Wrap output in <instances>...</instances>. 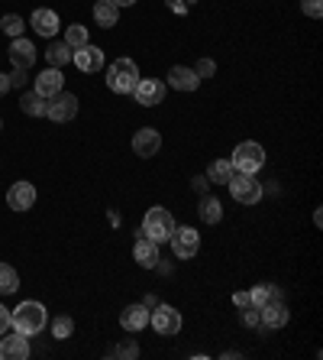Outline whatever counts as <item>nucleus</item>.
<instances>
[{
	"mask_svg": "<svg viewBox=\"0 0 323 360\" xmlns=\"http://www.w3.org/2000/svg\"><path fill=\"white\" fill-rule=\"evenodd\" d=\"M46 324H49V312H46V305H39V302H19L13 312H10V328L19 334H26V338H36V334L46 331Z\"/></svg>",
	"mask_w": 323,
	"mask_h": 360,
	"instance_id": "obj_1",
	"label": "nucleus"
},
{
	"mask_svg": "<svg viewBox=\"0 0 323 360\" xmlns=\"http://www.w3.org/2000/svg\"><path fill=\"white\" fill-rule=\"evenodd\" d=\"M172 230H175V218H172V211L162 208V205H156V208L146 211L142 228H139L136 234H142V237H149V240H156V244H165V240L172 237Z\"/></svg>",
	"mask_w": 323,
	"mask_h": 360,
	"instance_id": "obj_2",
	"label": "nucleus"
},
{
	"mask_svg": "<svg viewBox=\"0 0 323 360\" xmlns=\"http://www.w3.org/2000/svg\"><path fill=\"white\" fill-rule=\"evenodd\" d=\"M136 81H139V65L133 58H117L107 68V88H110L113 95H133Z\"/></svg>",
	"mask_w": 323,
	"mask_h": 360,
	"instance_id": "obj_3",
	"label": "nucleus"
},
{
	"mask_svg": "<svg viewBox=\"0 0 323 360\" xmlns=\"http://www.w3.org/2000/svg\"><path fill=\"white\" fill-rule=\"evenodd\" d=\"M230 195L236 205H246V208H252V205H258L262 201V182L256 179V175H249V172H233L230 175Z\"/></svg>",
	"mask_w": 323,
	"mask_h": 360,
	"instance_id": "obj_4",
	"label": "nucleus"
},
{
	"mask_svg": "<svg viewBox=\"0 0 323 360\" xmlns=\"http://www.w3.org/2000/svg\"><path fill=\"white\" fill-rule=\"evenodd\" d=\"M233 169L236 172H249V175H256L262 166H265V150H262V143H240L236 150H233Z\"/></svg>",
	"mask_w": 323,
	"mask_h": 360,
	"instance_id": "obj_5",
	"label": "nucleus"
},
{
	"mask_svg": "<svg viewBox=\"0 0 323 360\" xmlns=\"http://www.w3.org/2000/svg\"><path fill=\"white\" fill-rule=\"evenodd\" d=\"M149 324H152L158 334L175 338V334L181 331V312H178L175 305H162V302H158L156 308L149 312Z\"/></svg>",
	"mask_w": 323,
	"mask_h": 360,
	"instance_id": "obj_6",
	"label": "nucleus"
},
{
	"mask_svg": "<svg viewBox=\"0 0 323 360\" xmlns=\"http://www.w3.org/2000/svg\"><path fill=\"white\" fill-rule=\"evenodd\" d=\"M74 114H78V97L68 95V91H58V95H52L46 101V117L56 123H68L74 120Z\"/></svg>",
	"mask_w": 323,
	"mask_h": 360,
	"instance_id": "obj_7",
	"label": "nucleus"
},
{
	"mask_svg": "<svg viewBox=\"0 0 323 360\" xmlns=\"http://www.w3.org/2000/svg\"><path fill=\"white\" fill-rule=\"evenodd\" d=\"M172 250H175V256L178 260H194V256H197V250H201V234H197V230L194 228H175L172 230Z\"/></svg>",
	"mask_w": 323,
	"mask_h": 360,
	"instance_id": "obj_8",
	"label": "nucleus"
},
{
	"mask_svg": "<svg viewBox=\"0 0 323 360\" xmlns=\"http://www.w3.org/2000/svg\"><path fill=\"white\" fill-rule=\"evenodd\" d=\"M72 62L78 72H84V75H94V72H101L103 68V49L91 46V42H84V46L72 49Z\"/></svg>",
	"mask_w": 323,
	"mask_h": 360,
	"instance_id": "obj_9",
	"label": "nucleus"
},
{
	"mask_svg": "<svg viewBox=\"0 0 323 360\" xmlns=\"http://www.w3.org/2000/svg\"><path fill=\"white\" fill-rule=\"evenodd\" d=\"M133 97H136V104L142 107H156L165 101V81H158V78H139L136 88H133Z\"/></svg>",
	"mask_w": 323,
	"mask_h": 360,
	"instance_id": "obj_10",
	"label": "nucleus"
},
{
	"mask_svg": "<svg viewBox=\"0 0 323 360\" xmlns=\"http://www.w3.org/2000/svg\"><path fill=\"white\" fill-rule=\"evenodd\" d=\"M288 318H291V312H288V305L278 302V299H272V302H265L262 308H258V324H262L265 331H278V328H285Z\"/></svg>",
	"mask_w": 323,
	"mask_h": 360,
	"instance_id": "obj_11",
	"label": "nucleus"
},
{
	"mask_svg": "<svg viewBox=\"0 0 323 360\" xmlns=\"http://www.w3.org/2000/svg\"><path fill=\"white\" fill-rule=\"evenodd\" d=\"M158 150H162V133H158L156 127L136 130V136H133V152H136V156L152 159V156H158Z\"/></svg>",
	"mask_w": 323,
	"mask_h": 360,
	"instance_id": "obj_12",
	"label": "nucleus"
},
{
	"mask_svg": "<svg viewBox=\"0 0 323 360\" xmlns=\"http://www.w3.org/2000/svg\"><path fill=\"white\" fill-rule=\"evenodd\" d=\"M33 205H36V185L33 182H13L7 189V208L29 211Z\"/></svg>",
	"mask_w": 323,
	"mask_h": 360,
	"instance_id": "obj_13",
	"label": "nucleus"
},
{
	"mask_svg": "<svg viewBox=\"0 0 323 360\" xmlns=\"http://www.w3.org/2000/svg\"><path fill=\"white\" fill-rule=\"evenodd\" d=\"M29 357V341H26V334H0V360H26Z\"/></svg>",
	"mask_w": 323,
	"mask_h": 360,
	"instance_id": "obj_14",
	"label": "nucleus"
},
{
	"mask_svg": "<svg viewBox=\"0 0 323 360\" xmlns=\"http://www.w3.org/2000/svg\"><path fill=\"white\" fill-rule=\"evenodd\" d=\"M7 56H10V62H13V68H33V62H36V46L29 42V39H23V36H17L13 42H10V49H7Z\"/></svg>",
	"mask_w": 323,
	"mask_h": 360,
	"instance_id": "obj_15",
	"label": "nucleus"
},
{
	"mask_svg": "<svg viewBox=\"0 0 323 360\" xmlns=\"http://www.w3.org/2000/svg\"><path fill=\"white\" fill-rule=\"evenodd\" d=\"M58 91H65V78H62V72L58 68H42L36 75V95H42L49 101L52 95H58Z\"/></svg>",
	"mask_w": 323,
	"mask_h": 360,
	"instance_id": "obj_16",
	"label": "nucleus"
},
{
	"mask_svg": "<svg viewBox=\"0 0 323 360\" xmlns=\"http://www.w3.org/2000/svg\"><path fill=\"white\" fill-rule=\"evenodd\" d=\"M120 324H123V331H129V334L142 331V328L149 324V308L142 302L126 305V308H123V315H120Z\"/></svg>",
	"mask_w": 323,
	"mask_h": 360,
	"instance_id": "obj_17",
	"label": "nucleus"
},
{
	"mask_svg": "<svg viewBox=\"0 0 323 360\" xmlns=\"http://www.w3.org/2000/svg\"><path fill=\"white\" fill-rule=\"evenodd\" d=\"M29 26L36 29L39 36H56L58 33V26H62V19H58V13L56 10H36L33 17H29Z\"/></svg>",
	"mask_w": 323,
	"mask_h": 360,
	"instance_id": "obj_18",
	"label": "nucleus"
},
{
	"mask_svg": "<svg viewBox=\"0 0 323 360\" xmlns=\"http://www.w3.org/2000/svg\"><path fill=\"white\" fill-rule=\"evenodd\" d=\"M168 85L175 88V91H197V88H201V78L194 75V68L175 65L168 72Z\"/></svg>",
	"mask_w": 323,
	"mask_h": 360,
	"instance_id": "obj_19",
	"label": "nucleus"
},
{
	"mask_svg": "<svg viewBox=\"0 0 323 360\" xmlns=\"http://www.w3.org/2000/svg\"><path fill=\"white\" fill-rule=\"evenodd\" d=\"M133 256H136V263L139 266H146V269H152V266L158 263V244L156 240H149L139 234V240L133 244Z\"/></svg>",
	"mask_w": 323,
	"mask_h": 360,
	"instance_id": "obj_20",
	"label": "nucleus"
},
{
	"mask_svg": "<svg viewBox=\"0 0 323 360\" xmlns=\"http://www.w3.org/2000/svg\"><path fill=\"white\" fill-rule=\"evenodd\" d=\"M94 19H97L101 29H113L117 19H120V7H117L113 0H97V3H94Z\"/></svg>",
	"mask_w": 323,
	"mask_h": 360,
	"instance_id": "obj_21",
	"label": "nucleus"
},
{
	"mask_svg": "<svg viewBox=\"0 0 323 360\" xmlns=\"http://www.w3.org/2000/svg\"><path fill=\"white\" fill-rule=\"evenodd\" d=\"M201 221L204 224H220L223 221V201L213 198V195H201Z\"/></svg>",
	"mask_w": 323,
	"mask_h": 360,
	"instance_id": "obj_22",
	"label": "nucleus"
},
{
	"mask_svg": "<svg viewBox=\"0 0 323 360\" xmlns=\"http://www.w3.org/2000/svg\"><path fill=\"white\" fill-rule=\"evenodd\" d=\"M233 162L230 159H213L210 166H207V179H210V185H226L233 175Z\"/></svg>",
	"mask_w": 323,
	"mask_h": 360,
	"instance_id": "obj_23",
	"label": "nucleus"
},
{
	"mask_svg": "<svg viewBox=\"0 0 323 360\" xmlns=\"http://www.w3.org/2000/svg\"><path fill=\"white\" fill-rule=\"evenodd\" d=\"M19 111L29 117H46V97L36 95V91H26V95L19 97Z\"/></svg>",
	"mask_w": 323,
	"mask_h": 360,
	"instance_id": "obj_24",
	"label": "nucleus"
},
{
	"mask_svg": "<svg viewBox=\"0 0 323 360\" xmlns=\"http://www.w3.org/2000/svg\"><path fill=\"white\" fill-rule=\"evenodd\" d=\"M46 62L52 68L68 65V62H72V46H68V42H52V46L46 49Z\"/></svg>",
	"mask_w": 323,
	"mask_h": 360,
	"instance_id": "obj_25",
	"label": "nucleus"
},
{
	"mask_svg": "<svg viewBox=\"0 0 323 360\" xmlns=\"http://www.w3.org/2000/svg\"><path fill=\"white\" fill-rule=\"evenodd\" d=\"M19 289V273L10 263H0V295H13Z\"/></svg>",
	"mask_w": 323,
	"mask_h": 360,
	"instance_id": "obj_26",
	"label": "nucleus"
},
{
	"mask_svg": "<svg viewBox=\"0 0 323 360\" xmlns=\"http://www.w3.org/2000/svg\"><path fill=\"white\" fill-rule=\"evenodd\" d=\"M49 328H52V338H56V341H68V338L74 334V322L68 318V315H58V318H52V322H49Z\"/></svg>",
	"mask_w": 323,
	"mask_h": 360,
	"instance_id": "obj_27",
	"label": "nucleus"
},
{
	"mask_svg": "<svg viewBox=\"0 0 323 360\" xmlns=\"http://www.w3.org/2000/svg\"><path fill=\"white\" fill-rule=\"evenodd\" d=\"M0 29H3L10 39H17V36H23L26 23H23V17H19V13H7V17L0 19Z\"/></svg>",
	"mask_w": 323,
	"mask_h": 360,
	"instance_id": "obj_28",
	"label": "nucleus"
},
{
	"mask_svg": "<svg viewBox=\"0 0 323 360\" xmlns=\"http://www.w3.org/2000/svg\"><path fill=\"white\" fill-rule=\"evenodd\" d=\"M65 42H68L72 49L84 46V42H91V39H88V26H81V23H72V26L65 29Z\"/></svg>",
	"mask_w": 323,
	"mask_h": 360,
	"instance_id": "obj_29",
	"label": "nucleus"
},
{
	"mask_svg": "<svg viewBox=\"0 0 323 360\" xmlns=\"http://www.w3.org/2000/svg\"><path fill=\"white\" fill-rule=\"evenodd\" d=\"M110 357H126V360H136L139 357V344L133 341V338H123L117 347L110 351Z\"/></svg>",
	"mask_w": 323,
	"mask_h": 360,
	"instance_id": "obj_30",
	"label": "nucleus"
},
{
	"mask_svg": "<svg viewBox=\"0 0 323 360\" xmlns=\"http://www.w3.org/2000/svg\"><path fill=\"white\" fill-rule=\"evenodd\" d=\"M301 10H304V17L320 19L323 17V0H301Z\"/></svg>",
	"mask_w": 323,
	"mask_h": 360,
	"instance_id": "obj_31",
	"label": "nucleus"
},
{
	"mask_svg": "<svg viewBox=\"0 0 323 360\" xmlns=\"http://www.w3.org/2000/svg\"><path fill=\"white\" fill-rule=\"evenodd\" d=\"M213 72H217V62H213V58H201V62H197V68H194V75L201 78H213Z\"/></svg>",
	"mask_w": 323,
	"mask_h": 360,
	"instance_id": "obj_32",
	"label": "nucleus"
},
{
	"mask_svg": "<svg viewBox=\"0 0 323 360\" xmlns=\"http://www.w3.org/2000/svg\"><path fill=\"white\" fill-rule=\"evenodd\" d=\"M242 324H246V328H258V308L256 305H246V308H242Z\"/></svg>",
	"mask_w": 323,
	"mask_h": 360,
	"instance_id": "obj_33",
	"label": "nucleus"
},
{
	"mask_svg": "<svg viewBox=\"0 0 323 360\" xmlns=\"http://www.w3.org/2000/svg\"><path fill=\"white\" fill-rule=\"evenodd\" d=\"M207 189H210V179H207V175H194V179H191V191H194V195H207Z\"/></svg>",
	"mask_w": 323,
	"mask_h": 360,
	"instance_id": "obj_34",
	"label": "nucleus"
},
{
	"mask_svg": "<svg viewBox=\"0 0 323 360\" xmlns=\"http://www.w3.org/2000/svg\"><path fill=\"white\" fill-rule=\"evenodd\" d=\"M7 78H10V88H23V85L29 81V78H26V68H13Z\"/></svg>",
	"mask_w": 323,
	"mask_h": 360,
	"instance_id": "obj_35",
	"label": "nucleus"
},
{
	"mask_svg": "<svg viewBox=\"0 0 323 360\" xmlns=\"http://www.w3.org/2000/svg\"><path fill=\"white\" fill-rule=\"evenodd\" d=\"M233 305H236V308H246V305H252L249 292H233Z\"/></svg>",
	"mask_w": 323,
	"mask_h": 360,
	"instance_id": "obj_36",
	"label": "nucleus"
},
{
	"mask_svg": "<svg viewBox=\"0 0 323 360\" xmlns=\"http://www.w3.org/2000/svg\"><path fill=\"white\" fill-rule=\"evenodd\" d=\"M7 328H10V308L0 305V334H7Z\"/></svg>",
	"mask_w": 323,
	"mask_h": 360,
	"instance_id": "obj_37",
	"label": "nucleus"
},
{
	"mask_svg": "<svg viewBox=\"0 0 323 360\" xmlns=\"http://www.w3.org/2000/svg\"><path fill=\"white\" fill-rule=\"evenodd\" d=\"M152 269H158L162 276H172V263H168V260H162V256H158V263L152 266Z\"/></svg>",
	"mask_w": 323,
	"mask_h": 360,
	"instance_id": "obj_38",
	"label": "nucleus"
},
{
	"mask_svg": "<svg viewBox=\"0 0 323 360\" xmlns=\"http://www.w3.org/2000/svg\"><path fill=\"white\" fill-rule=\"evenodd\" d=\"M142 305H146L149 312H152V308H156V305H158V295H156V292H149L146 299H142Z\"/></svg>",
	"mask_w": 323,
	"mask_h": 360,
	"instance_id": "obj_39",
	"label": "nucleus"
},
{
	"mask_svg": "<svg viewBox=\"0 0 323 360\" xmlns=\"http://www.w3.org/2000/svg\"><path fill=\"white\" fill-rule=\"evenodd\" d=\"M7 91H10V78H7V75H0V97L7 95Z\"/></svg>",
	"mask_w": 323,
	"mask_h": 360,
	"instance_id": "obj_40",
	"label": "nucleus"
},
{
	"mask_svg": "<svg viewBox=\"0 0 323 360\" xmlns=\"http://www.w3.org/2000/svg\"><path fill=\"white\" fill-rule=\"evenodd\" d=\"M113 3H117V7H133L136 0H113Z\"/></svg>",
	"mask_w": 323,
	"mask_h": 360,
	"instance_id": "obj_41",
	"label": "nucleus"
},
{
	"mask_svg": "<svg viewBox=\"0 0 323 360\" xmlns=\"http://www.w3.org/2000/svg\"><path fill=\"white\" fill-rule=\"evenodd\" d=\"M0 127H3V120H0Z\"/></svg>",
	"mask_w": 323,
	"mask_h": 360,
	"instance_id": "obj_42",
	"label": "nucleus"
}]
</instances>
